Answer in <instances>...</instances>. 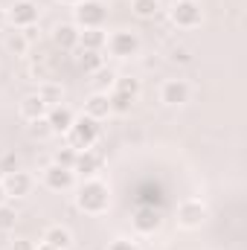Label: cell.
Segmentation results:
<instances>
[{"label": "cell", "instance_id": "cell-12", "mask_svg": "<svg viewBox=\"0 0 247 250\" xmlns=\"http://www.w3.org/2000/svg\"><path fill=\"white\" fill-rule=\"evenodd\" d=\"M99 169H102V157L96 154V151H90V148H84V151H79L76 154V163H73V172H79L82 178H96L99 175Z\"/></svg>", "mask_w": 247, "mask_h": 250}, {"label": "cell", "instance_id": "cell-19", "mask_svg": "<svg viewBox=\"0 0 247 250\" xmlns=\"http://www.w3.org/2000/svg\"><path fill=\"white\" fill-rule=\"evenodd\" d=\"M79 67H82L84 73H99V70L105 67V56H102L99 50H82V53H79Z\"/></svg>", "mask_w": 247, "mask_h": 250}, {"label": "cell", "instance_id": "cell-15", "mask_svg": "<svg viewBox=\"0 0 247 250\" xmlns=\"http://www.w3.org/2000/svg\"><path fill=\"white\" fill-rule=\"evenodd\" d=\"M79 32H82V29H79L76 23H59V26L53 29V44H56L59 50H67V53H70V50L79 47Z\"/></svg>", "mask_w": 247, "mask_h": 250}, {"label": "cell", "instance_id": "cell-22", "mask_svg": "<svg viewBox=\"0 0 247 250\" xmlns=\"http://www.w3.org/2000/svg\"><path fill=\"white\" fill-rule=\"evenodd\" d=\"M108 99H111V114H131V108H134V102H137L134 96L120 93V90H111Z\"/></svg>", "mask_w": 247, "mask_h": 250}, {"label": "cell", "instance_id": "cell-23", "mask_svg": "<svg viewBox=\"0 0 247 250\" xmlns=\"http://www.w3.org/2000/svg\"><path fill=\"white\" fill-rule=\"evenodd\" d=\"M29 44H32V41H29V38H26V35H23L21 29H18V32H12V35L6 38V50H9L12 56H26Z\"/></svg>", "mask_w": 247, "mask_h": 250}, {"label": "cell", "instance_id": "cell-21", "mask_svg": "<svg viewBox=\"0 0 247 250\" xmlns=\"http://www.w3.org/2000/svg\"><path fill=\"white\" fill-rule=\"evenodd\" d=\"M35 93H38V96H41L50 108H53V105H62V96H64V93H62V84H56V82H41Z\"/></svg>", "mask_w": 247, "mask_h": 250}, {"label": "cell", "instance_id": "cell-14", "mask_svg": "<svg viewBox=\"0 0 247 250\" xmlns=\"http://www.w3.org/2000/svg\"><path fill=\"white\" fill-rule=\"evenodd\" d=\"M47 111H50V105H47L38 93H29V96H23V99H21V117H23L26 123L44 120V117H47Z\"/></svg>", "mask_w": 247, "mask_h": 250}, {"label": "cell", "instance_id": "cell-24", "mask_svg": "<svg viewBox=\"0 0 247 250\" xmlns=\"http://www.w3.org/2000/svg\"><path fill=\"white\" fill-rule=\"evenodd\" d=\"M114 90H120V93H128V96L140 99V79H131V76H120V79H114Z\"/></svg>", "mask_w": 247, "mask_h": 250}, {"label": "cell", "instance_id": "cell-32", "mask_svg": "<svg viewBox=\"0 0 247 250\" xmlns=\"http://www.w3.org/2000/svg\"><path fill=\"white\" fill-rule=\"evenodd\" d=\"M3 26H6V12L0 9V29H3Z\"/></svg>", "mask_w": 247, "mask_h": 250}, {"label": "cell", "instance_id": "cell-30", "mask_svg": "<svg viewBox=\"0 0 247 250\" xmlns=\"http://www.w3.org/2000/svg\"><path fill=\"white\" fill-rule=\"evenodd\" d=\"M172 62H189V50L175 47V50H172Z\"/></svg>", "mask_w": 247, "mask_h": 250}, {"label": "cell", "instance_id": "cell-35", "mask_svg": "<svg viewBox=\"0 0 247 250\" xmlns=\"http://www.w3.org/2000/svg\"><path fill=\"white\" fill-rule=\"evenodd\" d=\"M0 204H6V192H3V187H0Z\"/></svg>", "mask_w": 247, "mask_h": 250}, {"label": "cell", "instance_id": "cell-4", "mask_svg": "<svg viewBox=\"0 0 247 250\" xmlns=\"http://www.w3.org/2000/svg\"><path fill=\"white\" fill-rule=\"evenodd\" d=\"M169 18H172V23L181 26V29H195V26H201V21H204V9H201L198 0H175L172 9H169Z\"/></svg>", "mask_w": 247, "mask_h": 250}, {"label": "cell", "instance_id": "cell-34", "mask_svg": "<svg viewBox=\"0 0 247 250\" xmlns=\"http://www.w3.org/2000/svg\"><path fill=\"white\" fill-rule=\"evenodd\" d=\"M59 3H64V6H76V3H82V0H59Z\"/></svg>", "mask_w": 247, "mask_h": 250}, {"label": "cell", "instance_id": "cell-13", "mask_svg": "<svg viewBox=\"0 0 247 250\" xmlns=\"http://www.w3.org/2000/svg\"><path fill=\"white\" fill-rule=\"evenodd\" d=\"M84 117H90V120H96V123H102V120L111 117V99H108L105 90H96V93L84 102Z\"/></svg>", "mask_w": 247, "mask_h": 250}, {"label": "cell", "instance_id": "cell-1", "mask_svg": "<svg viewBox=\"0 0 247 250\" xmlns=\"http://www.w3.org/2000/svg\"><path fill=\"white\" fill-rule=\"evenodd\" d=\"M76 207L82 212H87V215H102L111 207V192H108V187L102 181L90 178V181H84L79 187V192H76Z\"/></svg>", "mask_w": 247, "mask_h": 250}, {"label": "cell", "instance_id": "cell-18", "mask_svg": "<svg viewBox=\"0 0 247 250\" xmlns=\"http://www.w3.org/2000/svg\"><path fill=\"white\" fill-rule=\"evenodd\" d=\"M105 41H108V32L105 29H82L79 32V47L82 50H105Z\"/></svg>", "mask_w": 247, "mask_h": 250}, {"label": "cell", "instance_id": "cell-25", "mask_svg": "<svg viewBox=\"0 0 247 250\" xmlns=\"http://www.w3.org/2000/svg\"><path fill=\"white\" fill-rule=\"evenodd\" d=\"M76 154H79V151H76L73 146H62V148L53 151V163H56V166H64V169H73Z\"/></svg>", "mask_w": 247, "mask_h": 250}, {"label": "cell", "instance_id": "cell-31", "mask_svg": "<svg viewBox=\"0 0 247 250\" xmlns=\"http://www.w3.org/2000/svg\"><path fill=\"white\" fill-rule=\"evenodd\" d=\"M15 250H35V245H32V242H23V239H21V242H15Z\"/></svg>", "mask_w": 247, "mask_h": 250}, {"label": "cell", "instance_id": "cell-3", "mask_svg": "<svg viewBox=\"0 0 247 250\" xmlns=\"http://www.w3.org/2000/svg\"><path fill=\"white\" fill-rule=\"evenodd\" d=\"M73 18L79 29H102L108 21V6L102 0H82L73 6Z\"/></svg>", "mask_w": 247, "mask_h": 250}, {"label": "cell", "instance_id": "cell-16", "mask_svg": "<svg viewBox=\"0 0 247 250\" xmlns=\"http://www.w3.org/2000/svg\"><path fill=\"white\" fill-rule=\"evenodd\" d=\"M76 120V114L67 108V105H53L50 111H47V123L53 128V134H67L70 131V125Z\"/></svg>", "mask_w": 247, "mask_h": 250}, {"label": "cell", "instance_id": "cell-2", "mask_svg": "<svg viewBox=\"0 0 247 250\" xmlns=\"http://www.w3.org/2000/svg\"><path fill=\"white\" fill-rule=\"evenodd\" d=\"M99 134H102V128H99L96 120H90V117H76L73 125H70V131H67V146H73L76 151L93 148L96 140H99Z\"/></svg>", "mask_w": 247, "mask_h": 250}, {"label": "cell", "instance_id": "cell-5", "mask_svg": "<svg viewBox=\"0 0 247 250\" xmlns=\"http://www.w3.org/2000/svg\"><path fill=\"white\" fill-rule=\"evenodd\" d=\"M105 50L114 56V59H131V56H137L140 53V35L137 32H111L108 35V41H105Z\"/></svg>", "mask_w": 247, "mask_h": 250}, {"label": "cell", "instance_id": "cell-10", "mask_svg": "<svg viewBox=\"0 0 247 250\" xmlns=\"http://www.w3.org/2000/svg\"><path fill=\"white\" fill-rule=\"evenodd\" d=\"M0 187L6 192V198H23V195H29V189H32V175H26V172H21V169L3 172Z\"/></svg>", "mask_w": 247, "mask_h": 250}, {"label": "cell", "instance_id": "cell-8", "mask_svg": "<svg viewBox=\"0 0 247 250\" xmlns=\"http://www.w3.org/2000/svg\"><path fill=\"white\" fill-rule=\"evenodd\" d=\"M178 221L186 230H195L206 221V207L201 204V198H186V201L178 204Z\"/></svg>", "mask_w": 247, "mask_h": 250}, {"label": "cell", "instance_id": "cell-28", "mask_svg": "<svg viewBox=\"0 0 247 250\" xmlns=\"http://www.w3.org/2000/svg\"><path fill=\"white\" fill-rule=\"evenodd\" d=\"M108 250H140V248H137V242H131V239H123V236H120V239H114V242L108 245Z\"/></svg>", "mask_w": 247, "mask_h": 250}, {"label": "cell", "instance_id": "cell-6", "mask_svg": "<svg viewBox=\"0 0 247 250\" xmlns=\"http://www.w3.org/2000/svg\"><path fill=\"white\" fill-rule=\"evenodd\" d=\"M6 23H12L15 29H26L38 23V3L32 0H15L6 12Z\"/></svg>", "mask_w": 247, "mask_h": 250}, {"label": "cell", "instance_id": "cell-7", "mask_svg": "<svg viewBox=\"0 0 247 250\" xmlns=\"http://www.w3.org/2000/svg\"><path fill=\"white\" fill-rule=\"evenodd\" d=\"M134 230L140 233V236H151V233H157L160 230V224H163V212H160V207H148V204H140L137 209H134Z\"/></svg>", "mask_w": 247, "mask_h": 250}, {"label": "cell", "instance_id": "cell-9", "mask_svg": "<svg viewBox=\"0 0 247 250\" xmlns=\"http://www.w3.org/2000/svg\"><path fill=\"white\" fill-rule=\"evenodd\" d=\"M189 93H192L189 82H184V79H166L163 87H160V102L169 105V108H178V105L189 102Z\"/></svg>", "mask_w": 247, "mask_h": 250}, {"label": "cell", "instance_id": "cell-29", "mask_svg": "<svg viewBox=\"0 0 247 250\" xmlns=\"http://www.w3.org/2000/svg\"><path fill=\"white\" fill-rule=\"evenodd\" d=\"M93 76H96V82H99V87H108V84H114V79H117V76H114L111 70H105V67H102L99 73H93Z\"/></svg>", "mask_w": 247, "mask_h": 250}, {"label": "cell", "instance_id": "cell-26", "mask_svg": "<svg viewBox=\"0 0 247 250\" xmlns=\"http://www.w3.org/2000/svg\"><path fill=\"white\" fill-rule=\"evenodd\" d=\"M15 224H18V212H15L12 207L0 204V233H9V230H15Z\"/></svg>", "mask_w": 247, "mask_h": 250}, {"label": "cell", "instance_id": "cell-11", "mask_svg": "<svg viewBox=\"0 0 247 250\" xmlns=\"http://www.w3.org/2000/svg\"><path fill=\"white\" fill-rule=\"evenodd\" d=\"M41 178H44V187L53 189V192H67V189L76 187V172L64 169V166H56V163H50Z\"/></svg>", "mask_w": 247, "mask_h": 250}, {"label": "cell", "instance_id": "cell-17", "mask_svg": "<svg viewBox=\"0 0 247 250\" xmlns=\"http://www.w3.org/2000/svg\"><path fill=\"white\" fill-rule=\"evenodd\" d=\"M44 245H50V248L56 250H70L73 245V236H70V230L62 227V224H53V227H47V233H44V239H41Z\"/></svg>", "mask_w": 247, "mask_h": 250}, {"label": "cell", "instance_id": "cell-33", "mask_svg": "<svg viewBox=\"0 0 247 250\" xmlns=\"http://www.w3.org/2000/svg\"><path fill=\"white\" fill-rule=\"evenodd\" d=\"M35 250H56V248H50V245H44V242H41V245H35Z\"/></svg>", "mask_w": 247, "mask_h": 250}, {"label": "cell", "instance_id": "cell-20", "mask_svg": "<svg viewBox=\"0 0 247 250\" xmlns=\"http://www.w3.org/2000/svg\"><path fill=\"white\" fill-rule=\"evenodd\" d=\"M131 12L143 21H151L160 12V0H131Z\"/></svg>", "mask_w": 247, "mask_h": 250}, {"label": "cell", "instance_id": "cell-27", "mask_svg": "<svg viewBox=\"0 0 247 250\" xmlns=\"http://www.w3.org/2000/svg\"><path fill=\"white\" fill-rule=\"evenodd\" d=\"M29 134L32 137H38V140H47V137H53V128L47 123V117L44 120H35V123H29Z\"/></svg>", "mask_w": 247, "mask_h": 250}]
</instances>
